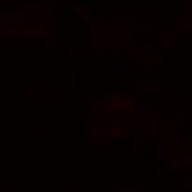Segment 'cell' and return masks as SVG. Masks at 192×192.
Returning a JSON list of instances; mask_svg holds the SVG:
<instances>
[{
    "mask_svg": "<svg viewBox=\"0 0 192 192\" xmlns=\"http://www.w3.org/2000/svg\"><path fill=\"white\" fill-rule=\"evenodd\" d=\"M51 5H46V31H45V39H46V48L51 49Z\"/></svg>",
    "mask_w": 192,
    "mask_h": 192,
    "instance_id": "obj_1",
    "label": "cell"
},
{
    "mask_svg": "<svg viewBox=\"0 0 192 192\" xmlns=\"http://www.w3.org/2000/svg\"><path fill=\"white\" fill-rule=\"evenodd\" d=\"M164 163H165V165H167V168L169 170L178 172L181 169V161H179V159H176V158H165L164 159Z\"/></svg>",
    "mask_w": 192,
    "mask_h": 192,
    "instance_id": "obj_2",
    "label": "cell"
},
{
    "mask_svg": "<svg viewBox=\"0 0 192 192\" xmlns=\"http://www.w3.org/2000/svg\"><path fill=\"white\" fill-rule=\"evenodd\" d=\"M131 108L133 109V114L135 115H140V114H147V111L145 110V108L141 105V104H138V102H136V101H133V102H131Z\"/></svg>",
    "mask_w": 192,
    "mask_h": 192,
    "instance_id": "obj_3",
    "label": "cell"
},
{
    "mask_svg": "<svg viewBox=\"0 0 192 192\" xmlns=\"http://www.w3.org/2000/svg\"><path fill=\"white\" fill-rule=\"evenodd\" d=\"M23 35L26 37H45V31H37V30H27L23 31Z\"/></svg>",
    "mask_w": 192,
    "mask_h": 192,
    "instance_id": "obj_4",
    "label": "cell"
},
{
    "mask_svg": "<svg viewBox=\"0 0 192 192\" xmlns=\"http://www.w3.org/2000/svg\"><path fill=\"white\" fill-rule=\"evenodd\" d=\"M133 92L141 94V92H161L159 87H135Z\"/></svg>",
    "mask_w": 192,
    "mask_h": 192,
    "instance_id": "obj_5",
    "label": "cell"
},
{
    "mask_svg": "<svg viewBox=\"0 0 192 192\" xmlns=\"http://www.w3.org/2000/svg\"><path fill=\"white\" fill-rule=\"evenodd\" d=\"M86 23L90 26V27H101V24H102V21H101V18H99V17H91V18H89L86 21Z\"/></svg>",
    "mask_w": 192,
    "mask_h": 192,
    "instance_id": "obj_6",
    "label": "cell"
},
{
    "mask_svg": "<svg viewBox=\"0 0 192 192\" xmlns=\"http://www.w3.org/2000/svg\"><path fill=\"white\" fill-rule=\"evenodd\" d=\"M182 186L187 188V190H192V176H186L182 179Z\"/></svg>",
    "mask_w": 192,
    "mask_h": 192,
    "instance_id": "obj_7",
    "label": "cell"
},
{
    "mask_svg": "<svg viewBox=\"0 0 192 192\" xmlns=\"http://www.w3.org/2000/svg\"><path fill=\"white\" fill-rule=\"evenodd\" d=\"M113 27H133V22H111Z\"/></svg>",
    "mask_w": 192,
    "mask_h": 192,
    "instance_id": "obj_8",
    "label": "cell"
},
{
    "mask_svg": "<svg viewBox=\"0 0 192 192\" xmlns=\"http://www.w3.org/2000/svg\"><path fill=\"white\" fill-rule=\"evenodd\" d=\"M113 137H90L91 142H110Z\"/></svg>",
    "mask_w": 192,
    "mask_h": 192,
    "instance_id": "obj_9",
    "label": "cell"
},
{
    "mask_svg": "<svg viewBox=\"0 0 192 192\" xmlns=\"http://www.w3.org/2000/svg\"><path fill=\"white\" fill-rule=\"evenodd\" d=\"M80 17H81V18L82 19H85V21H87V19H89V18H91V17H92V13L89 10V9H83L81 13H80Z\"/></svg>",
    "mask_w": 192,
    "mask_h": 192,
    "instance_id": "obj_10",
    "label": "cell"
},
{
    "mask_svg": "<svg viewBox=\"0 0 192 192\" xmlns=\"http://www.w3.org/2000/svg\"><path fill=\"white\" fill-rule=\"evenodd\" d=\"M161 48H163L164 50L170 49V48H172V40H170V39H163V41H161Z\"/></svg>",
    "mask_w": 192,
    "mask_h": 192,
    "instance_id": "obj_11",
    "label": "cell"
},
{
    "mask_svg": "<svg viewBox=\"0 0 192 192\" xmlns=\"http://www.w3.org/2000/svg\"><path fill=\"white\" fill-rule=\"evenodd\" d=\"M115 105H119L122 108H131V102H127V101H123V100H114L113 101Z\"/></svg>",
    "mask_w": 192,
    "mask_h": 192,
    "instance_id": "obj_12",
    "label": "cell"
},
{
    "mask_svg": "<svg viewBox=\"0 0 192 192\" xmlns=\"http://www.w3.org/2000/svg\"><path fill=\"white\" fill-rule=\"evenodd\" d=\"M71 8H72L73 10H76L78 14H80L85 9V5L83 4H71Z\"/></svg>",
    "mask_w": 192,
    "mask_h": 192,
    "instance_id": "obj_13",
    "label": "cell"
},
{
    "mask_svg": "<svg viewBox=\"0 0 192 192\" xmlns=\"http://www.w3.org/2000/svg\"><path fill=\"white\" fill-rule=\"evenodd\" d=\"M155 177H156V179H165L167 178V174H165L163 170H156Z\"/></svg>",
    "mask_w": 192,
    "mask_h": 192,
    "instance_id": "obj_14",
    "label": "cell"
},
{
    "mask_svg": "<svg viewBox=\"0 0 192 192\" xmlns=\"http://www.w3.org/2000/svg\"><path fill=\"white\" fill-rule=\"evenodd\" d=\"M179 161L183 163L185 165H187V167H192V158H182Z\"/></svg>",
    "mask_w": 192,
    "mask_h": 192,
    "instance_id": "obj_15",
    "label": "cell"
},
{
    "mask_svg": "<svg viewBox=\"0 0 192 192\" xmlns=\"http://www.w3.org/2000/svg\"><path fill=\"white\" fill-rule=\"evenodd\" d=\"M138 49H142V50H145V49H155V46L154 45H144V46H138V45H136V46H133L132 48V50H138Z\"/></svg>",
    "mask_w": 192,
    "mask_h": 192,
    "instance_id": "obj_16",
    "label": "cell"
},
{
    "mask_svg": "<svg viewBox=\"0 0 192 192\" xmlns=\"http://www.w3.org/2000/svg\"><path fill=\"white\" fill-rule=\"evenodd\" d=\"M186 119H187V117H186L185 114H181V115H178L177 122H178L179 124H182V123H185V122H186Z\"/></svg>",
    "mask_w": 192,
    "mask_h": 192,
    "instance_id": "obj_17",
    "label": "cell"
},
{
    "mask_svg": "<svg viewBox=\"0 0 192 192\" xmlns=\"http://www.w3.org/2000/svg\"><path fill=\"white\" fill-rule=\"evenodd\" d=\"M135 30H150V31H154L155 27H137V26H133Z\"/></svg>",
    "mask_w": 192,
    "mask_h": 192,
    "instance_id": "obj_18",
    "label": "cell"
},
{
    "mask_svg": "<svg viewBox=\"0 0 192 192\" xmlns=\"http://www.w3.org/2000/svg\"><path fill=\"white\" fill-rule=\"evenodd\" d=\"M90 117H87V135L90 136Z\"/></svg>",
    "mask_w": 192,
    "mask_h": 192,
    "instance_id": "obj_19",
    "label": "cell"
},
{
    "mask_svg": "<svg viewBox=\"0 0 192 192\" xmlns=\"http://www.w3.org/2000/svg\"><path fill=\"white\" fill-rule=\"evenodd\" d=\"M3 15H22V13H2Z\"/></svg>",
    "mask_w": 192,
    "mask_h": 192,
    "instance_id": "obj_20",
    "label": "cell"
},
{
    "mask_svg": "<svg viewBox=\"0 0 192 192\" xmlns=\"http://www.w3.org/2000/svg\"><path fill=\"white\" fill-rule=\"evenodd\" d=\"M118 136H119L118 131H113V132H111V137H118Z\"/></svg>",
    "mask_w": 192,
    "mask_h": 192,
    "instance_id": "obj_21",
    "label": "cell"
},
{
    "mask_svg": "<svg viewBox=\"0 0 192 192\" xmlns=\"http://www.w3.org/2000/svg\"><path fill=\"white\" fill-rule=\"evenodd\" d=\"M2 9H3V6H2V5H0V10H2Z\"/></svg>",
    "mask_w": 192,
    "mask_h": 192,
    "instance_id": "obj_22",
    "label": "cell"
}]
</instances>
